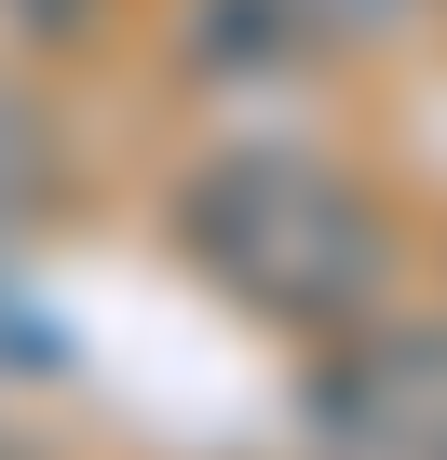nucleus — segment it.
Instances as JSON below:
<instances>
[{
  "mask_svg": "<svg viewBox=\"0 0 447 460\" xmlns=\"http://www.w3.org/2000/svg\"><path fill=\"white\" fill-rule=\"evenodd\" d=\"M0 460H28V447H14V433H0Z\"/></svg>",
  "mask_w": 447,
  "mask_h": 460,
  "instance_id": "obj_4",
  "label": "nucleus"
},
{
  "mask_svg": "<svg viewBox=\"0 0 447 460\" xmlns=\"http://www.w3.org/2000/svg\"><path fill=\"white\" fill-rule=\"evenodd\" d=\"M55 203V136H41V109H0V230H28Z\"/></svg>",
  "mask_w": 447,
  "mask_h": 460,
  "instance_id": "obj_3",
  "label": "nucleus"
},
{
  "mask_svg": "<svg viewBox=\"0 0 447 460\" xmlns=\"http://www.w3.org/2000/svg\"><path fill=\"white\" fill-rule=\"evenodd\" d=\"M326 460H447V325H353L312 366Z\"/></svg>",
  "mask_w": 447,
  "mask_h": 460,
  "instance_id": "obj_2",
  "label": "nucleus"
},
{
  "mask_svg": "<svg viewBox=\"0 0 447 460\" xmlns=\"http://www.w3.org/2000/svg\"><path fill=\"white\" fill-rule=\"evenodd\" d=\"M176 244L231 312H258L285 339H353L380 312V271H393L380 203L312 149H217L176 190Z\"/></svg>",
  "mask_w": 447,
  "mask_h": 460,
  "instance_id": "obj_1",
  "label": "nucleus"
}]
</instances>
